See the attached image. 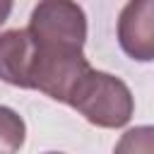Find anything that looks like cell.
Returning a JSON list of instances; mask_svg holds the SVG:
<instances>
[{"instance_id":"obj_1","label":"cell","mask_w":154,"mask_h":154,"mask_svg":"<svg viewBox=\"0 0 154 154\" xmlns=\"http://www.w3.org/2000/svg\"><path fill=\"white\" fill-rule=\"evenodd\" d=\"M67 106H72L91 125L108 130L128 125L135 113V99L130 87L120 77L94 67L77 82Z\"/></svg>"},{"instance_id":"obj_2","label":"cell","mask_w":154,"mask_h":154,"mask_svg":"<svg viewBox=\"0 0 154 154\" xmlns=\"http://www.w3.org/2000/svg\"><path fill=\"white\" fill-rule=\"evenodd\" d=\"M36 48L82 51L87 41V14L70 0H43L31 10L26 26Z\"/></svg>"},{"instance_id":"obj_3","label":"cell","mask_w":154,"mask_h":154,"mask_svg":"<svg viewBox=\"0 0 154 154\" xmlns=\"http://www.w3.org/2000/svg\"><path fill=\"white\" fill-rule=\"evenodd\" d=\"M118 43L137 63L154 60V0H132L120 10Z\"/></svg>"},{"instance_id":"obj_4","label":"cell","mask_w":154,"mask_h":154,"mask_svg":"<svg viewBox=\"0 0 154 154\" xmlns=\"http://www.w3.org/2000/svg\"><path fill=\"white\" fill-rule=\"evenodd\" d=\"M31 67H34V41L26 29H10L0 34V79L31 89Z\"/></svg>"},{"instance_id":"obj_5","label":"cell","mask_w":154,"mask_h":154,"mask_svg":"<svg viewBox=\"0 0 154 154\" xmlns=\"http://www.w3.org/2000/svg\"><path fill=\"white\" fill-rule=\"evenodd\" d=\"M26 125L17 111L0 106V154H17L24 144Z\"/></svg>"},{"instance_id":"obj_6","label":"cell","mask_w":154,"mask_h":154,"mask_svg":"<svg viewBox=\"0 0 154 154\" xmlns=\"http://www.w3.org/2000/svg\"><path fill=\"white\" fill-rule=\"evenodd\" d=\"M113 154H154V125H137L125 130Z\"/></svg>"},{"instance_id":"obj_7","label":"cell","mask_w":154,"mask_h":154,"mask_svg":"<svg viewBox=\"0 0 154 154\" xmlns=\"http://www.w3.org/2000/svg\"><path fill=\"white\" fill-rule=\"evenodd\" d=\"M10 12H12V2H10V0H0V24L7 22Z\"/></svg>"},{"instance_id":"obj_8","label":"cell","mask_w":154,"mask_h":154,"mask_svg":"<svg viewBox=\"0 0 154 154\" xmlns=\"http://www.w3.org/2000/svg\"><path fill=\"white\" fill-rule=\"evenodd\" d=\"M46 154H63V152H46Z\"/></svg>"}]
</instances>
